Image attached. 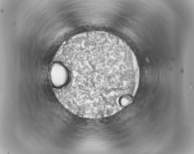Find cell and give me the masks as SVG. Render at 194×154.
Returning <instances> with one entry per match:
<instances>
[{
  "instance_id": "cell-1",
  "label": "cell",
  "mask_w": 194,
  "mask_h": 154,
  "mask_svg": "<svg viewBox=\"0 0 194 154\" xmlns=\"http://www.w3.org/2000/svg\"><path fill=\"white\" fill-rule=\"evenodd\" d=\"M64 59L69 70L82 80L110 93L140 78L132 50L107 32L92 31L73 36L64 47Z\"/></svg>"
},
{
  "instance_id": "cell-2",
  "label": "cell",
  "mask_w": 194,
  "mask_h": 154,
  "mask_svg": "<svg viewBox=\"0 0 194 154\" xmlns=\"http://www.w3.org/2000/svg\"><path fill=\"white\" fill-rule=\"evenodd\" d=\"M50 78L54 87L61 88L66 86L70 79V73L67 67L60 62H55L51 66Z\"/></svg>"
}]
</instances>
